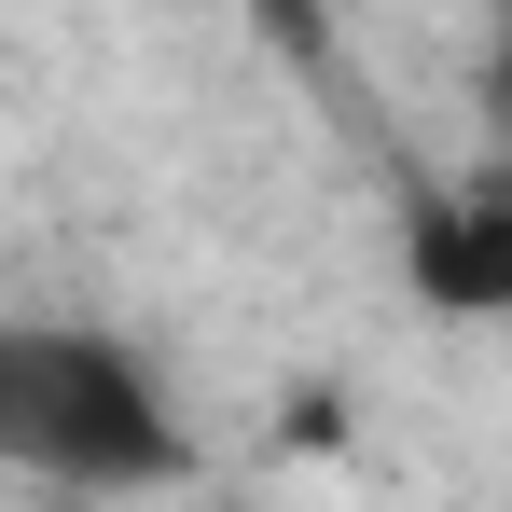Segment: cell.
I'll use <instances>...</instances> for the list:
<instances>
[{"mask_svg":"<svg viewBox=\"0 0 512 512\" xmlns=\"http://www.w3.org/2000/svg\"><path fill=\"white\" fill-rule=\"evenodd\" d=\"M0 471L70 485V499H153L194 471V429L153 346L97 319H0Z\"/></svg>","mask_w":512,"mask_h":512,"instance_id":"cell-1","label":"cell"},{"mask_svg":"<svg viewBox=\"0 0 512 512\" xmlns=\"http://www.w3.org/2000/svg\"><path fill=\"white\" fill-rule=\"evenodd\" d=\"M402 277H416L443 319H499L512 305V208L499 194H429L402 222Z\"/></svg>","mask_w":512,"mask_h":512,"instance_id":"cell-2","label":"cell"}]
</instances>
